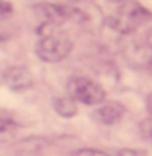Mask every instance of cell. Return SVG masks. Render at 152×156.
Segmentation results:
<instances>
[{"label": "cell", "instance_id": "obj_1", "mask_svg": "<svg viewBox=\"0 0 152 156\" xmlns=\"http://www.w3.org/2000/svg\"><path fill=\"white\" fill-rule=\"evenodd\" d=\"M150 18L152 13L147 7H143L138 2L125 0L109 18V23L115 31L122 32V34H131V32L138 31L141 25H145L147 22H150Z\"/></svg>", "mask_w": 152, "mask_h": 156}, {"label": "cell", "instance_id": "obj_3", "mask_svg": "<svg viewBox=\"0 0 152 156\" xmlns=\"http://www.w3.org/2000/svg\"><path fill=\"white\" fill-rule=\"evenodd\" d=\"M66 90L77 102L86 106H98L106 101V88L98 81L84 76H72L66 83Z\"/></svg>", "mask_w": 152, "mask_h": 156}, {"label": "cell", "instance_id": "obj_9", "mask_svg": "<svg viewBox=\"0 0 152 156\" xmlns=\"http://www.w3.org/2000/svg\"><path fill=\"white\" fill-rule=\"evenodd\" d=\"M75 156H113L106 153V151H100V149H93V147H84V149H79Z\"/></svg>", "mask_w": 152, "mask_h": 156}, {"label": "cell", "instance_id": "obj_5", "mask_svg": "<svg viewBox=\"0 0 152 156\" xmlns=\"http://www.w3.org/2000/svg\"><path fill=\"white\" fill-rule=\"evenodd\" d=\"M123 115H125L123 104L116 102V101H107V102L104 101L93 111V120H97L102 126H115L116 122L122 120Z\"/></svg>", "mask_w": 152, "mask_h": 156}, {"label": "cell", "instance_id": "obj_10", "mask_svg": "<svg viewBox=\"0 0 152 156\" xmlns=\"http://www.w3.org/2000/svg\"><path fill=\"white\" fill-rule=\"evenodd\" d=\"M118 156H149L143 151H136V149H122L118 151Z\"/></svg>", "mask_w": 152, "mask_h": 156}, {"label": "cell", "instance_id": "obj_12", "mask_svg": "<svg viewBox=\"0 0 152 156\" xmlns=\"http://www.w3.org/2000/svg\"><path fill=\"white\" fill-rule=\"evenodd\" d=\"M145 106H147V113L152 117V94L147 95V99H145Z\"/></svg>", "mask_w": 152, "mask_h": 156}, {"label": "cell", "instance_id": "obj_7", "mask_svg": "<svg viewBox=\"0 0 152 156\" xmlns=\"http://www.w3.org/2000/svg\"><path fill=\"white\" fill-rule=\"evenodd\" d=\"M18 129H20V124L11 115L0 113V142H7L11 138H15Z\"/></svg>", "mask_w": 152, "mask_h": 156}, {"label": "cell", "instance_id": "obj_8", "mask_svg": "<svg viewBox=\"0 0 152 156\" xmlns=\"http://www.w3.org/2000/svg\"><path fill=\"white\" fill-rule=\"evenodd\" d=\"M140 133H141V138H143V140L152 142V117L141 120V124H140Z\"/></svg>", "mask_w": 152, "mask_h": 156}, {"label": "cell", "instance_id": "obj_2", "mask_svg": "<svg viewBox=\"0 0 152 156\" xmlns=\"http://www.w3.org/2000/svg\"><path fill=\"white\" fill-rule=\"evenodd\" d=\"M72 48H74V43L66 34L50 31L47 34H41L40 41L36 43V54L41 61L57 63L68 58Z\"/></svg>", "mask_w": 152, "mask_h": 156}, {"label": "cell", "instance_id": "obj_14", "mask_svg": "<svg viewBox=\"0 0 152 156\" xmlns=\"http://www.w3.org/2000/svg\"><path fill=\"white\" fill-rule=\"evenodd\" d=\"M149 70L152 72V56H150V59H149Z\"/></svg>", "mask_w": 152, "mask_h": 156}, {"label": "cell", "instance_id": "obj_4", "mask_svg": "<svg viewBox=\"0 0 152 156\" xmlns=\"http://www.w3.org/2000/svg\"><path fill=\"white\" fill-rule=\"evenodd\" d=\"M2 83L11 92H25L34 86V77L27 66H9L2 74Z\"/></svg>", "mask_w": 152, "mask_h": 156}, {"label": "cell", "instance_id": "obj_13", "mask_svg": "<svg viewBox=\"0 0 152 156\" xmlns=\"http://www.w3.org/2000/svg\"><path fill=\"white\" fill-rule=\"evenodd\" d=\"M109 2H113V4H122V2H125V0H109Z\"/></svg>", "mask_w": 152, "mask_h": 156}, {"label": "cell", "instance_id": "obj_11", "mask_svg": "<svg viewBox=\"0 0 152 156\" xmlns=\"http://www.w3.org/2000/svg\"><path fill=\"white\" fill-rule=\"evenodd\" d=\"M145 45L152 50V27L147 31V34H145Z\"/></svg>", "mask_w": 152, "mask_h": 156}, {"label": "cell", "instance_id": "obj_6", "mask_svg": "<svg viewBox=\"0 0 152 156\" xmlns=\"http://www.w3.org/2000/svg\"><path fill=\"white\" fill-rule=\"evenodd\" d=\"M54 109L59 117H64V119H70V117H75L79 108H77V101L72 97V95H61V97H56L54 99Z\"/></svg>", "mask_w": 152, "mask_h": 156}]
</instances>
